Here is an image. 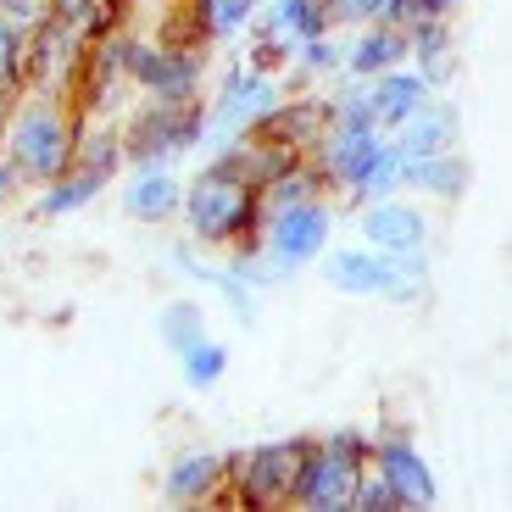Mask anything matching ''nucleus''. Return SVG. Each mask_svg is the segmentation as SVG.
Returning a JSON list of instances; mask_svg holds the SVG:
<instances>
[{
    "instance_id": "obj_1",
    "label": "nucleus",
    "mask_w": 512,
    "mask_h": 512,
    "mask_svg": "<svg viewBox=\"0 0 512 512\" xmlns=\"http://www.w3.org/2000/svg\"><path fill=\"white\" fill-rule=\"evenodd\" d=\"M262 190H251L245 179L223 173L218 162H201L190 184H184V201H179V223L190 229V240L201 251H256L262 245Z\"/></svg>"
},
{
    "instance_id": "obj_2",
    "label": "nucleus",
    "mask_w": 512,
    "mask_h": 512,
    "mask_svg": "<svg viewBox=\"0 0 512 512\" xmlns=\"http://www.w3.org/2000/svg\"><path fill=\"white\" fill-rule=\"evenodd\" d=\"M78 128H84V112L56 90H23L12 101V117H6V162L17 167V179L28 190L51 184L56 173L73 167Z\"/></svg>"
},
{
    "instance_id": "obj_3",
    "label": "nucleus",
    "mask_w": 512,
    "mask_h": 512,
    "mask_svg": "<svg viewBox=\"0 0 512 512\" xmlns=\"http://www.w3.org/2000/svg\"><path fill=\"white\" fill-rule=\"evenodd\" d=\"M123 167H173L201 151L206 140V95L195 101H134L123 117Z\"/></svg>"
},
{
    "instance_id": "obj_4",
    "label": "nucleus",
    "mask_w": 512,
    "mask_h": 512,
    "mask_svg": "<svg viewBox=\"0 0 512 512\" xmlns=\"http://www.w3.org/2000/svg\"><path fill=\"white\" fill-rule=\"evenodd\" d=\"M368 474V435L362 429H334V435L312 440L301 468H295L290 507L301 512H351L357 485Z\"/></svg>"
},
{
    "instance_id": "obj_5",
    "label": "nucleus",
    "mask_w": 512,
    "mask_h": 512,
    "mask_svg": "<svg viewBox=\"0 0 512 512\" xmlns=\"http://www.w3.org/2000/svg\"><path fill=\"white\" fill-rule=\"evenodd\" d=\"M318 262H323V279L340 295H368V301H396V307L423 301V284H429L423 256H384L373 245H334Z\"/></svg>"
},
{
    "instance_id": "obj_6",
    "label": "nucleus",
    "mask_w": 512,
    "mask_h": 512,
    "mask_svg": "<svg viewBox=\"0 0 512 512\" xmlns=\"http://www.w3.org/2000/svg\"><path fill=\"white\" fill-rule=\"evenodd\" d=\"M312 435H290V440H262L251 451H229V485L234 501L251 512H268V507H290V490H295V468L307 457Z\"/></svg>"
},
{
    "instance_id": "obj_7",
    "label": "nucleus",
    "mask_w": 512,
    "mask_h": 512,
    "mask_svg": "<svg viewBox=\"0 0 512 512\" xmlns=\"http://www.w3.org/2000/svg\"><path fill=\"white\" fill-rule=\"evenodd\" d=\"M329 240H334L329 195H318V201H295V206H273L268 218H262V256H268L284 279H295L307 262H318V256L329 251Z\"/></svg>"
},
{
    "instance_id": "obj_8",
    "label": "nucleus",
    "mask_w": 512,
    "mask_h": 512,
    "mask_svg": "<svg viewBox=\"0 0 512 512\" xmlns=\"http://www.w3.org/2000/svg\"><path fill=\"white\" fill-rule=\"evenodd\" d=\"M279 101H284V84H279V78L251 73L245 62H234L229 73H223L218 95L206 101V140H201V151L212 156L218 145H229L234 134L256 128V123H262V117H268Z\"/></svg>"
},
{
    "instance_id": "obj_9",
    "label": "nucleus",
    "mask_w": 512,
    "mask_h": 512,
    "mask_svg": "<svg viewBox=\"0 0 512 512\" xmlns=\"http://www.w3.org/2000/svg\"><path fill=\"white\" fill-rule=\"evenodd\" d=\"M206 62H212L206 51H179V45L140 39L134 62H128V84L145 101H195L206 90Z\"/></svg>"
},
{
    "instance_id": "obj_10",
    "label": "nucleus",
    "mask_w": 512,
    "mask_h": 512,
    "mask_svg": "<svg viewBox=\"0 0 512 512\" xmlns=\"http://www.w3.org/2000/svg\"><path fill=\"white\" fill-rule=\"evenodd\" d=\"M84 45H90V39L78 34L62 6H56L39 28H28V90L67 95L73 78H78V62H84Z\"/></svg>"
},
{
    "instance_id": "obj_11",
    "label": "nucleus",
    "mask_w": 512,
    "mask_h": 512,
    "mask_svg": "<svg viewBox=\"0 0 512 512\" xmlns=\"http://www.w3.org/2000/svg\"><path fill=\"white\" fill-rule=\"evenodd\" d=\"M167 507H240L229 485V451H179L162 474Z\"/></svg>"
},
{
    "instance_id": "obj_12",
    "label": "nucleus",
    "mask_w": 512,
    "mask_h": 512,
    "mask_svg": "<svg viewBox=\"0 0 512 512\" xmlns=\"http://www.w3.org/2000/svg\"><path fill=\"white\" fill-rule=\"evenodd\" d=\"M357 229L373 251L384 256H423L429 251V218H423L412 201L401 195H384V201H362L357 206Z\"/></svg>"
},
{
    "instance_id": "obj_13",
    "label": "nucleus",
    "mask_w": 512,
    "mask_h": 512,
    "mask_svg": "<svg viewBox=\"0 0 512 512\" xmlns=\"http://www.w3.org/2000/svg\"><path fill=\"white\" fill-rule=\"evenodd\" d=\"M368 468L390 479L407 507H440V485H435V468L423 462V451L412 446L407 435H379L368 440Z\"/></svg>"
},
{
    "instance_id": "obj_14",
    "label": "nucleus",
    "mask_w": 512,
    "mask_h": 512,
    "mask_svg": "<svg viewBox=\"0 0 512 512\" xmlns=\"http://www.w3.org/2000/svg\"><path fill=\"white\" fill-rule=\"evenodd\" d=\"M462 140V106L451 101V95H429V101L418 106V112H407L396 128H390V145H396L401 156H435V151H451V145Z\"/></svg>"
},
{
    "instance_id": "obj_15",
    "label": "nucleus",
    "mask_w": 512,
    "mask_h": 512,
    "mask_svg": "<svg viewBox=\"0 0 512 512\" xmlns=\"http://www.w3.org/2000/svg\"><path fill=\"white\" fill-rule=\"evenodd\" d=\"M123 218L145 223V229H167L179 223V201H184V179L173 167H134V179L123 184Z\"/></svg>"
},
{
    "instance_id": "obj_16",
    "label": "nucleus",
    "mask_w": 512,
    "mask_h": 512,
    "mask_svg": "<svg viewBox=\"0 0 512 512\" xmlns=\"http://www.w3.org/2000/svg\"><path fill=\"white\" fill-rule=\"evenodd\" d=\"M334 123V106H329V95H284L279 106H273L268 117H262V134H273V140H284L290 151H301L307 156L312 145L323 140V128Z\"/></svg>"
},
{
    "instance_id": "obj_17",
    "label": "nucleus",
    "mask_w": 512,
    "mask_h": 512,
    "mask_svg": "<svg viewBox=\"0 0 512 512\" xmlns=\"http://www.w3.org/2000/svg\"><path fill=\"white\" fill-rule=\"evenodd\" d=\"M390 67H407V28H396V23L351 28L340 73L346 78H379V73H390Z\"/></svg>"
},
{
    "instance_id": "obj_18",
    "label": "nucleus",
    "mask_w": 512,
    "mask_h": 512,
    "mask_svg": "<svg viewBox=\"0 0 512 512\" xmlns=\"http://www.w3.org/2000/svg\"><path fill=\"white\" fill-rule=\"evenodd\" d=\"M468 184H474V162L451 145V151H435V156H412L407 173H401V190H418L429 195V201H462L468 195Z\"/></svg>"
},
{
    "instance_id": "obj_19",
    "label": "nucleus",
    "mask_w": 512,
    "mask_h": 512,
    "mask_svg": "<svg viewBox=\"0 0 512 512\" xmlns=\"http://www.w3.org/2000/svg\"><path fill=\"white\" fill-rule=\"evenodd\" d=\"M362 95H368V112H373V123L390 134V128L401 123L407 112H418L423 101H429V84H423V73L418 67H390V73H379V78H362Z\"/></svg>"
},
{
    "instance_id": "obj_20",
    "label": "nucleus",
    "mask_w": 512,
    "mask_h": 512,
    "mask_svg": "<svg viewBox=\"0 0 512 512\" xmlns=\"http://www.w3.org/2000/svg\"><path fill=\"white\" fill-rule=\"evenodd\" d=\"M407 62L423 73L429 90H446L457 78V34H451V17H429V23L407 28Z\"/></svg>"
},
{
    "instance_id": "obj_21",
    "label": "nucleus",
    "mask_w": 512,
    "mask_h": 512,
    "mask_svg": "<svg viewBox=\"0 0 512 512\" xmlns=\"http://www.w3.org/2000/svg\"><path fill=\"white\" fill-rule=\"evenodd\" d=\"M156 45H179V51H212L218 28H212V6L206 0H167L151 28Z\"/></svg>"
},
{
    "instance_id": "obj_22",
    "label": "nucleus",
    "mask_w": 512,
    "mask_h": 512,
    "mask_svg": "<svg viewBox=\"0 0 512 512\" xmlns=\"http://www.w3.org/2000/svg\"><path fill=\"white\" fill-rule=\"evenodd\" d=\"M112 190V179H101V173H90V167H67V173H56L51 184H39V201L34 212L39 218H73V212H84V206L95 201V195Z\"/></svg>"
},
{
    "instance_id": "obj_23",
    "label": "nucleus",
    "mask_w": 512,
    "mask_h": 512,
    "mask_svg": "<svg viewBox=\"0 0 512 512\" xmlns=\"http://www.w3.org/2000/svg\"><path fill=\"white\" fill-rule=\"evenodd\" d=\"M262 34H284V39H312L329 34V0H262L256 23Z\"/></svg>"
},
{
    "instance_id": "obj_24",
    "label": "nucleus",
    "mask_w": 512,
    "mask_h": 512,
    "mask_svg": "<svg viewBox=\"0 0 512 512\" xmlns=\"http://www.w3.org/2000/svg\"><path fill=\"white\" fill-rule=\"evenodd\" d=\"M73 162L101 173V179H117V173H123V128H117L112 117H84Z\"/></svg>"
},
{
    "instance_id": "obj_25",
    "label": "nucleus",
    "mask_w": 512,
    "mask_h": 512,
    "mask_svg": "<svg viewBox=\"0 0 512 512\" xmlns=\"http://www.w3.org/2000/svg\"><path fill=\"white\" fill-rule=\"evenodd\" d=\"M156 340H162L173 357L179 351H190L195 340H206V312L195 295H179V301H167L162 312H156Z\"/></svg>"
},
{
    "instance_id": "obj_26",
    "label": "nucleus",
    "mask_w": 512,
    "mask_h": 512,
    "mask_svg": "<svg viewBox=\"0 0 512 512\" xmlns=\"http://www.w3.org/2000/svg\"><path fill=\"white\" fill-rule=\"evenodd\" d=\"M67 17H73V28L84 39H101V34H112V28H134V0H56Z\"/></svg>"
},
{
    "instance_id": "obj_27",
    "label": "nucleus",
    "mask_w": 512,
    "mask_h": 512,
    "mask_svg": "<svg viewBox=\"0 0 512 512\" xmlns=\"http://www.w3.org/2000/svg\"><path fill=\"white\" fill-rule=\"evenodd\" d=\"M179 373H184V384H190V390H212V384L229 373V346L206 334V340H195L190 351H179Z\"/></svg>"
},
{
    "instance_id": "obj_28",
    "label": "nucleus",
    "mask_w": 512,
    "mask_h": 512,
    "mask_svg": "<svg viewBox=\"0 0 512 512\" xmlns=\"http://www.w3.org/2000/svg\"><path fill=\"white\" fill-rule=\"evenodd\" d=\"M340 62H346V45L334 39V28L329 34H312V39H295V73L301 78H334L340 73Z\"/></svg>"
},
{
    "instance_id": "obj_29",
    "label": "nucleus",
    "mask_w": 512,
    "mask_h": 512,
    "mask_svg": "<svg viewBox=\"0 0 512 512\" xmlns=\"http://www.w3.org/2000/svg\"><path fill=\"white\" fill-rule=\"evenodd\" d=\"M28 90V28L0 17V95Z\"/></svg>"
},
{
    "instance_id": "obj_30",
    "label": "nucleus",
    "mask_w": 512,
    "mask_h": 512,
    "mask_svg": "<svg viewBox=\"0 0 512 512\" xmlns=\"http://www.w3.org/2000/svg\"><path fill=\"white\" fill-rule=\"evenodd\" d=\"M290 62H295V39L262 34V28H256L251 51H245V67H251V73H268V78H284V73H290Z\"/></svg>"
},
{
    "instance_id": "obj_31",
    "label": "nucleus",
    "mask_w": 512,
    "mask_h": 512,
    "mask_svg": "<svg viewBox=\"0 0 512 512\" xmlns=\"http://www.w3.org/2000/svg\"><path fill=\"white\" fill-rule=\"evenodd\" d=\"M401 173H407V156H401L396 145H384V156L373 162V173L362 179V190H357V206L362 201H384V195H401Z\"/></svg>"
},
{
    "instance_id": "obj_32",
    "label": "nucleus",
    "mask_w": 512,
    "mask_h": 512,
    "mask_svg": "<svg viewBox=\"0 0 512 512\" xmlns=\"http://www.w3.org/2000/svg\"><path fill=\"white\" fill-rule=\"evenodd\" d=\"M351 512H412V507L396 496V490H390V479L368 468V474H362V485H357V501H351Z\"/></svg>"
},
{
    "instance_id": "obj_33",
    "label": "nucleus",
    "mask_w": 512,
    "mask_h": 512,
    "mask_svg": "<svg viewBox=\"0 0 512 512\" xmlns=\"http://www.w3.org/2000/svg\"><path fill=\"white\" fill-rule=\"evenodd\" d=\"M390 0H329V28H368L384 23Z\"/></svg>"
},
{
    "instance_id": "obj_34",
    "label": "nucleus",
    "mask_w": 512,
    "mask_h": 512,
    "mask_svg": "<svg viewBox=\"0 0 512 512\" xmlns=\"http://www.w3.org/2000/svg\"><path fill=\"white\" fill-rule=\"evenodd\" d=\"M51 12H56V0H0V17L17 28H39Z\"/></svg>"
},
{
    "instance_id": "obj_35",
    "label": "nucleus",
    "mask_w": 512,
    "mask_h": 512,
    "mask_svg": "<svg viewBox=\"0 0 512 512\" xmlns=\"http://www.w3.org/2000/svg\"><path fill=\"white\" fill-rule=\"evenodd\" d=\"M17 190H28V184L23 179H17V167L12 162H6V156H0V212H6V201H12V195Z\"/></svg>"
},
{
    "instance_id": "obj_36",
    "label": "nucleus",
    "mask_w": 512,
    "mask_h": 512,
    "mask_svg": "<svg viewBox=\"0 0 512 512\" xmlns=\"http://www.w3.org/2000/svg\"><path fill=\"white\" fill-rule=\"evenodd\" d=\"M17 95H23V90H17ZM17 95H0V156H6V117H12V101H17Z\"/></svg>"
},
{
    "instance_id": "obj_37",
    "label": "nucleus",
    "mask_w": 512,
    "mask_h": 512,
    "mask_svg": "<svg viewBox=\"0 0 512 512\" xmlns=\"http://www.w3.org/2000/svg\"><path fill=\"white\" fill-rule=\"evenodd\" d=\"M134 6H140V12H162L167 0H134Z\"/></svg>"
}]
</instances>
